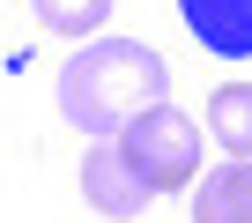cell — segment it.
I'll return each instance as SVG.
<instances>
[{"instance_id": "1", "label": "cell", "mask_w": 252, "mask_h": 223, "mask_svg": "<svg viewBox=\"0 0 252 223\" xmlns=\"http://www.w3.org/2000/svg\"><path fill=\"white\" fill-rule=\"evenodd\" d=\"M52 97L67 112V127H82L89 142H119L141 112H156L171 97V67L141 37H89L82 52L60 60Z\"/></svg>"}, {"instance_id": "2", "label": "cell", "mask_w": 252, "mask_h": 223, "mask_svg": "<svg viewBox=\"0 0 252 223\" xmlns=\"http://www.w3.org/2000/svg\"><path fill=\"white\" fill-rule=\"evenodd\" d=\"M119 142H126V156L141 164V179H149L156 193H178V186H193V179H200V127L186 119L178 104L141 112V119L126 127Z\"/></svg>"}, {"instance_id": "3", "label": "cell", "mask_w": 252, "mask_h": 223, "mask_svg": "<svg viewBox=\"0 0 252 223\" xmlns=\"http://www.w3.org/2000/svg\"><path fill=\"white\" fill-rule=\"evenodd\" d=\"M82 201L126 223V216H141L156 201V186L141 179L134 156H126V142H89V156H82Z\"/></svg>"}, {"instance_id": "4", "label": "cell", "mask_w": 252, "mask_h": 223, "mask_svg": "<svg viewBox=\"0 0 252 223\" xmlns=\"http://www.w3.org/2000/svg\"><path fill=\"white\" fill-rule=\"evenodd\" d=\"M178 15L200 37V52L252 60V0H178Z\"/></svg>"}, {"instance_id": "5", "label": "cell", "mask_w": 252, "mask_h": 223, "mask_svg": "<svg viewBox=\"0 0 252 223\" xmlns=\"http://www.w3.org/2000/svg\"><path fill=\"white\" fill-rule=\"evenodd\" d=\"M193 223H252V156H237V164H222V171L200 179Z\"/></svg>"}, {"instance_id": "6", "label": "cell", "mask_w": 252, "mask_h": 223, "mask_svg": "<svg viewBox=\"0 0 252 223\" xmlns=\"http://www.w3.org/2000/svg\"><path fill=\"white\" fill-rule=\"evenodd\" d=\"M208 134L230 156H252V82H222L208 97Z\"/></svg>"}, {"instance_id": "7", "label": "cell", "mask_w": 252, "mask_h": 223, "mask_svg": "<svg viewBox=\"0 0 252 223\" xmlns=\"http://www.w3.org/2000/svg\"><path fill=\"white\" fill-rule=\"evenodd\" d=\"M30 15L52 30V37H96L111 23V0H30Z\"/></svg>"}]
</instances>
